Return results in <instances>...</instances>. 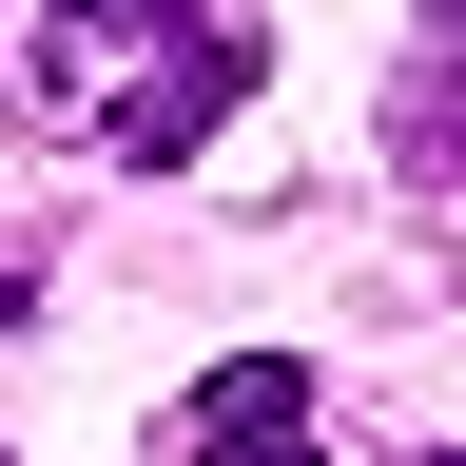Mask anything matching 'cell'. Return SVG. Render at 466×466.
Returning <instances> with one entry per match:
<instances>
[{
    "label": "cell",
    "mask_w": 466,
    "mask_h": 466,
    "mask_svg": "<svg viewBox=\"0 0 466 466\" xmlns=\"http://www.w3.org/2000/svg\"><path fill=\"white\" fill-rule=\"evenodd\" d=\"M58 39H137V20H195V0H39Z\"/></svg>",
    "instance_id": "obj_3"
},
{
    "label": "cell",
    "mask_w": 466,
    "mask_h": 466,
    "mask_svg": "<svg viewBox=\"0 0 466 466\" xmlns=\"http://www.w3.org/2000/svg\"><path fill=\"white\" fill-rule=\"evenodd\" d=\"M233 97H253V39H233V20H195L175 58H137V78L97 97V137H116V156H195Z\"/></svg>",
    "instance_id": "obj_2"
},
{
    "label": "cell",
    "mask_w": 466,
    "mask_h": 466,
    "mask_svg": "<svg viewBox=\"0 0 466 466\" xmlns=\"http://www.w3.org/2000/svg\"><path fill=\"white\" fill-rule=\"evenodd\" d=\"M175 466H350V447H330V408H311L291 350H233V370L175 389Z\"/></svg>",
    "instance_id": "obj_1"
}]
</instances>
